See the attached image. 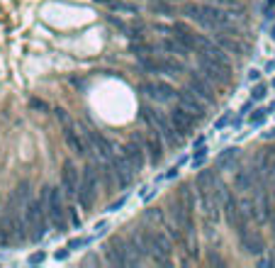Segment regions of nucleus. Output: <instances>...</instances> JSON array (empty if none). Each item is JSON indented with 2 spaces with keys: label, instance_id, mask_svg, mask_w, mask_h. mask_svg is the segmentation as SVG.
Listing matches in <instances>:
<instances>
[{
  "label": "nucleus",
  "instance_id": "40",
  "mask_svg": "<svg viewBox=\"0 0 275 268\" xmlns=\"http://www.w3.org/2000/svg\"><path fill=\"white\" fill-rule=\"evenodd\" d=\"M54 259H56V261H68V259H71V249L66 246V249L56 251V254H54Z\"/></svg>",
  "mask_w": 275,
  "mask_h": 268
},
{
  "label": "nucleus",
  "instance_id": "37",
  "mask_svg": "<svg viewBox=\"0 0 275 268\" xmlns=\"http://www.w3.org/2000/svg\"><path fill=\"white\" fill-rule=\"evenodd\" d=\"M29 107L37 110V112H49V105H47L44 100H39V98H32V100H29Z\"/></svg>",
  "mask_w": 275,
  "mask_h": 268
},
{
  "label": "nucleus",
  "instance_id": "9",
  "mask_svg": "<svg viewBox=\"0 0 275 268\" xmlns=\"http://www.w3.org/2000/svg\"><path fill=\"white\" fill-rule=\"evenodd\" d=\"M197 66H200V73H202L207 81H212V83H229L231 68L221 66L220 61L210 59L207 54H197Z\"/></svg>",
  "mask_w": 275,
  "mask_h": 268
},
{
  "label": "nucleus",
  "instance_id": "11",
  "mask_svg": "<svg viewBox=\"0 0 275 268\" xmlns=\"http://www.w3.org/2000/svg\"><path fill=\"white\" fill-rule=\"evenodd\" d=\"M83 134H85L88 144L98 151V156H100L103 161H108L112 154H114V144H112V142L105 137V134H103V132H98L95 127H83Z\"/></svg>",
  "mask_w": 275,
  "mask_h": 268
},
{
  "label": "nucleus",
  "instance_id": "14",
  "mask_svg": "<svg viewBox=\"0 0 275 268\" xmlns=\"http://www.w3.org/2000/svg\"><path fill=\"white\" fill-rule=\"evenodd\" d=\"M108 163L112 166V171H114V176H117V183H119V188L122 190H127V188H132V183H134V168L129 166V161L119 154H112L110 159H108Z\"/></svg>",
  "mask_w": 275,
  "mask_h": 268
},
{
  "label": "nucleus",
  "instance_id": "5",
  "mask_svg": "<svg viewBox=\"0 0 275 268\" xmlns=\"http://www.w3.org/2000/svg\"><path fill=\"white\" fill-rule=\"evenodd\" d=\"M25 222L32 229V237L29 241H42L47 237V229H49V214H47V203L44 198L39 200H29L25 205Z\"/></svg>",
  "mask_w": 275,
  "mask_h": 268
},
{
  "label": "nucleus",
  "instance_id": "38",
  "mask_svg": "<svg viewBox=\"0 0 275 268\" xmlns=\"http://www.w3.org/2000/svg\"><path fill=\"white\" fill-rule=\"evenodd\" d=\"M47 261V251H34V254H29V259H27V264H44Z\"/></svg>",
  "mask_w": 275,
  "mask_h": 268
},
{
  "label": "nucleus",
  "instance_id": "1",
  "mask_svg": "<svg viewBox=\"0 0 275 268\" xmlns=\"http://www.w3.org/2000/svg\"><path fill=\"white\" fill-rule=\"evenodd\" d=\"M183 15H185V17H190V20H195L197 25H202V27L215 30V32L224 30V27H229V25H231L229 12L220 10L215 2H185Z\"/></svg>",
  "mask_w": 275,
  "mask_h": 268
},
{
  "label": "nucleus",
  "instance_id": "17",
  "mask_svg": "<svg viewBox=\"0 0 275 268\" xmlns=\"http://www.w3.org/2000/svg\"><path fill=\"white\" fill-rule=\"evenodd\" d=\"M63 139H66V144L71 147L73 154H78V156H88V139H85V134H78V127L68 119V122H63Z\"/></svg>",
  "mask_w": 275,
  "mask_h": 268
},
{
  "label": "nucleus",
  "instance_id": "42",
  "mask_svg": "<svg viewBox=\"0 0 275 268\" xmlns=\"http://www.w3.org/2000/svg\"><path fill=\"white\" fill-rule=\"evenodd\" d=\"M54 115H56V117H58V122H61V124H63V122H68V119H71V117H68V112H66V110H63V107H56V110H54Z\"/></svg>",
  "mask_w": 275,
  "mask_h": 268
},
{
  "label": "nucleus",
  "instance_id": "7",
  "mask_svg": "<svg viewBox=\"0 0 275 268\" xmlns=\"http://www.w3.org/2000/svg\"><path fill=\"white\" fill-rule=\"evenodd\" d=\"M221 203H224V217H226V224L241 237V234H246L248 232V219L246 212L241 210V203L231 195V193H224V198H221Z\"/></svg>",
  "mask_w": 275,
  "mask_h": 268
},
{
  "label": "nucleus",
  "instance_id": "8",
  "mask_svg": "<svg viewBox=\"0 0 275 268\" xmlns=\"http://www.w3.org/2000/svg\"><path fill=\"white\" fill-rule=\"evenodd\" d=\"M103 251H105V259H108L110 266H137V259L132 256L124 237H112L103 246Z\"/></svg>",
  "mask_w": 275,
  "mask_h": 268
},
{
  "label": "nucleus",
  "instance_id": "15",
  "mask_svg": "<svg viewBox=\"0 0 275 268\" xmlns=\"http://www.w3.org/2000/svg\"><path fill=\"white\" fill-rule=\"evenodd\" d=\"M170 122H173V127L178 129V134L185 139V137H190L195 132V127H197V122L200 117H195L193 112H188L185 107H175V110H170Z\"/></svg>",
  "mask_w": 275,
  "mask_h": 268
},
{
  "label": "nucleus",
  "instance_id": "28",
  "mask_svg": "<svg viewBox=\"0 0 275 268\" xmlns=\"http://www.w3.org/2000/svg\"><path fill=\"white\" fill-rule=\"evenodd\" d=\"M149 10L151 12H156V15H175V7H173V2L170 0H151L149 2Z\"/></svg>",
  "mask_w": 275,
  "mask_h": 268
},
{
  "label": "nucleus",
  "instance_id": "50",
  "mask_svg": "<svg viewBox=\"0 0 275 268\" xmlns=\"http://www.w3.org/2000/svg\"><path fill=\"white\" fill-rule=\"evenodd\" d=\"M271 86H273V88H275V78H273V81H271Z\"/></svg>",
  "mask_w": 275,
  "mask_h": 268
},
{
  "label": "nucleus",
  "instance_id": "45",
  "mask_svg": "<svg viewBox=\"0 0 275 268\" xmlns=\"http://www.w3.org/2000/svg\"><path fill=\"white\" fill-rule=\"evenodd\" d=\"M200 147H205V137H197L193 142V149H200Z\"/></svg>",
  "mask_w": 275,
  "mask_h": 268
},
{
  "label": "nucleus",
  "instance_id": "47",
  "mask_svg": "<svg viewBox=\"0 0 275 268\" xmlns=\"http://www.w3.org/2000/svg\"><path fill=\"white\" fill-rule=\"evenodd\" d=\"M263 137H266V139H275V129H273V132H266Z\"/></svg>",
  "mask_w": 275,
  "mask_h": 268
},
{
  "label": "nucleus",
  "instance_id": "41",
  "mask_svg": "<svg viewBox=\"0 0 275 268\" xmlns=\"http://www.w3.org/2000/svg\"><path fill=\"white\" fill-rule=\"evenodd\" d=\"M124 203H127V195H124V198H119L117 203H110V205H108V212H117L119 208H124Z\"/></svg>",
  "mask_w": 275,
  "mask_h": 268
},
{
  "label": "nucleus",
  "instance_id": "12",
  "mask_svg": "<svg viewBox=\"0 0 275 268\" xmlns=\"http://www.w3.org/2000/svg\"><path fill=\"white\" fill-rule=\"evenodd\" d=\"M139 90H141L146 98L156 100V103H168V100H173L175 93H178V90L173 88L170 83H165V81H146V83L139 86Z\"/></svg>",
  "mask_w": 275,
  "mask_h": 268
},
{
  "label": "nucleus",
  "instance_id": "30",
  "mask_svg": "<svg viewBox=\"0 0 275 268\" xmlns=\"http://www.w3.org/2000/svg\"><path fill=\"white\" fill-rule=\"evenodd\" d=\"M161 63H164V73H168V76H180V73H185V66H183L180 61L170 59V56L161 59Z\"/></svg>",
  "mask_w": 275,
  "mask_h": 268
},
{
  "label": "nucleus",
  "instance_id": "6",
  "mask_svg": "<svg viewBox=\"0 0 275 268\" xmlns=\"http://www.w3.org/2000/svg\"><path fill=\"white\" fill-rule=\"evenodd\" d=\"M98 188H100V173L93 163H88L81 173V185H78V205L83 210H93L95 198H98Z\"/></svg>",
  "mask_w": 275,
  "mask_h": 268
},
{
  "label": "nucleus",
  "instance_id": "19",
  "mask_svg": "<svg viewBox=\"0 0 275 268\" xmlns=\"http://www.w3.org/2000/svg\"><path fill=\"white\" fill-rule=\"evenodd\" d=\"M239 244H241V249H244L246 254H251V256H258V254L266 251V244H263L261 232H251V229H248L246 234L239 237Z\"/></svg>",
  "mask_w": 275,
  "mask_h": 268
},
{
  "label": "nucleus",
  "instance_id": "3",
  "mask_svg": "<svg viewBox=\"0 0 275 268\" xmlns=\"http://www.w3.org/2000/svg\"><path fill=\"white\" fill-rule=\"evenodd\" d=\"M139 117L144 119V122H149L151 124V129H156V134L164 139L168 147H183V137L178 134V129L173 127V122H170V117H165V115H161L159 110H149V107H141L139 110Z\"/></svg>",
  "mask_w": 275,
  "mask_h": 268
},
{
  "label": "nucleus",
  "instance_id": "52",
  "mask_svg": "<svg viewBox=\"0 0 275 268\" xmlns=\"http://www.w3.org/2000/svg\"><path fill=\"white\" fill-rule=\"evenodd\" d=\"M268 2H273V5H275V0H268Z\"/></svg>",
  "mask_w": 275,
  "mask_h": 268
},
{
  "label": "nucleus",
  "instance_id": "25",
  "mask_svg": "<svg viewBox=\"0 0 275 268\" xmlns=\"http://www.w3.org/2000/svg\"><path fill=\"white\" fill-rule=\"evenodd\" d=\"M161 49L168 52V54H173V56H180V59H185V56L190 54V49H188L185 44H180L175 37H173V39H164V42H161Z\"/></svg>",
  "mask_w": 275,
  "mask_h": 268
},
{
  "label": "nucleus",
  "instance_id": "10",
  "mask_svg": "<svg viewBox=\"0 0 275 268\" xmlns=\"http://www.w3.org/2000/svg\"><path fill=\"white\" fill-rule=\"evenodd\" d=\"M122 156L129 161V166L134 168V173L144 171V166H146V149H144V142L139 139L137 134L122 147Z\"/></svg>",
  "mask_w": 275,
  "mask_h": 268
},
{
  "label": "nucleus",
  "instance_id": "2",
  "mask_svg": "<svg viewBox=\"0 0 275 268\" xmlns=\"http://www.w3.org/2000/svg\"><path fill=\"white\" fill-rule=\"evenodd\" d=\"M139 237L146 246V254H149V261L154 264H161V266H170L173 264V246L170 241L165 239V229H159L156 224H149V227H139Z\"/></svg>",
  "mask_w": 275,
  "mask_h": 268
},
{
  "label": "nucleus",
  "instance_id": "51",
  "mask_svg": "<svg viewBox=\"0 0 275 268\" xmlns=\"http://www.w3.org/2000/svg\"><path fill=\"white\" fill-rule=\"evenodd\" d=\"M170 2H183V0H170Z\"/></svg>",
  "mask_w": 275,
  "mask_h": 268
},
{
  "label": "nucleus",
  "instance_id": "49",
  "mask_svg": "<svg viewBox=\"0 0 275 268\" xmlns=\"http://www.w3.org/2000/svg\"><path fill=\"white\" fill-rule=\"evenodd\" d=\"M268 112H275V100L271 103V105H268Z\"/></svg>",
  "mask_w": 275,
  "mask_h": 268
},
{
  "label": "nucleus",
  "instance_id": "46",
  "mask_svg": "<svg viewBox=\"0 0 275 268\" xmlns=\"http://www.w3.org/2000/svg\"><path fill=\"white\" fill-rule=\"evenodd\" d=\"M273 71H275V61H271V63L266 66V73H273Z\"/></svg>",
  "mask_w": 275,
  "mask_h": 268
},
{
  "label": "nucleus",
  "instance_id": "39",
  "mask_svg": "<svg viewBox=\"0 0 275 268\" xmlns=\"http://www.w3.org/2000/svg\"><path fill=\"white\" fill-rule=\"evenodd\" d=\"M226 124H231V115H229V112H224V115H221V117L215 122V132H221Z\"/></svg>",
  "mask_w": 275,
  "mask_h": 268
},
{
  "label": "nucleus",
  "instance_id": "35",
  "mask_svg": "<svg viewBox=\"0 0 275 268\" xmlns=\"http://www.w3.org/2000/svg\"><path fill=\"white\" fill-rule=\"evenodd\" d=\"M266 95H268V86H266V83H258L256 88L251 90V100H253V103H258V100H263Z\"/></svg>",
  "mask_w": 275,
  "mask_h": 268
},
{
  "label": "nucleus",
  "instance_id": "36",
  "mask_svg": "<svg viewBox=\"0 0 275 268\" xmlns=\"http://www.w3.org/2000/svg\"><path fill=\"white\" fill-rule=\"evenodd\" d=\"M66 212H68V222H71L76 229H81V227H83V217L76 212V208H66Z\"/></svg>",
  "mask_w": 275,
  "mask_h": 268
},
{
  "label": "nucleus",
  "instance_id": "24",
  "mask_svg": "<svg viewBox=\"0 0 275 268\" xmlns=\"http://www.w3.org/2000/svg\"><path fill=\"white\" fill-rule=\"evenodd\" d=\"M137 63L141 71H146V73H164V63L161 59H156V54H151V56H137Z\"/></svg>",
  "mask_w": 275,
  "mask_h": 268
},
{
  "label": "nucleus",
  "instance_id": "16",
  "mask_svg": "<svg viewBox=\"0 0 275 268\" xmlns=\"http://www.w3.org/2000/svg\"><path fill=\"white\" fill-rule=\"evenodd\" d=\"M175 98H178V105L180 107H185L188 112H193L195 117H205L207 115V103L200 98V95H195L190 88H183V90H178L175 93Z\"/></svg>",
  "mask_w": 275,
  "mask_h": 268
},
{
  "label": "nucleus",
  "instance_id": "13",
  "mask_svg": "<svg viewBox=\"0 0 275 268\" xmlns=\"http://www.w3.org/2000/svg\"><path fill=\"white\" fill-rule=\"evenodd\" d=\"M81 173H83V171L76 168V163H73V161H66V163H63V168H61V190H63L71 200H76V198H78Z\"/></svg>",
  "mask_w": 275,
  "mask_h": 268
},
{
  "label": "nucleus",
  "instance_id": "43",
  "mask_svg": "<svg viewBox=\"0 0 275 268\" xmlns=\"http://www.w3.org/2000/svg\"><path fill=\"white\" fill-rule=\"evenodd\" d=\"M178 176V166H173V168H168L164 176H159V180H170V178H175Z\"/></svg>",
  "mask_w": 275,
  "mask_h": 268
},
{
  "label": "nucleus",
  "instance_id": "26",
  "mask_svg": "<svg viewBox=\"0 0 275 268\" xmlns=\"http://www.w3.org/2000/svg\"><path fill=\"white\" fill-rule=\"evenodd\" d=\"M241 208H244V212H246L248 219H256V222H261L263 219V214H261V203H258V198H251V195H246L244 200H241Z\"/></svg>",
  "mask_w": 275,
  "mask_h": 268
},
{
  "label": "nucleus",
  "instance_id": "29",
  "mask_svg": "<svg viewBox=\"0 0 275 268\" xmlns=\"http://www.w3.org/2000/svg\"><path fill=\"white\" fill-rule=\"evenodd\" d=\"M108 7L114 10V12H124V15H137V5L132 2H124V0H105Z\"/></svg>",
  "mask_w": 275,
  "mask_h": 268
},
{
  "label": "nucleus",
  "instance_id": "44",
  "mask_svg": "<svg viewBox=\"0 0 275 268\" xmlns=\"http://www.w3.org/2000/svg\"><path fill=\"white\" fill-rule=\"evenodd\" d=\"M258 78H261V71H256V68H253V71L248 73V81L253 83V81H258Z\"/></svg>",
  "mask_w": 275,
  "mask_h": 268
},
{
  "label": "nucleus",
  "instance_id": "4",
  "mask_svg": "<svg viewBox=\"0 0 275 268\" xmlns=\"http://www.w3.org/2000/svg\"><path fill=\"white\" fill-rule=\"evenodd\" d=\"M44 203H47V214H49V224L54 227L58 234H63L68 229V212H66V205H63V195L58 188H44L42 195Z\"/></svg>",
  "mask_w": 275,
  "mask_h": 268
},
{
  "label": "nucleus",
  "instance_id": "23",
  "mask_svg": "<svg viewBox=\"0 0 275 268\" xmlns=\"http://www.w3.org/2000/svg\"><path fill=\"white\" fill-rule=\"evenodd\" d=\"M236 156H239V149H236V147H226L221 154L215 156V166H217V168H234Z\"/></svg>",
  "mask_w": 275,
  "mask_h": 268
},
{
  "label": "nucleus",
  "instance_id": "48",
  "mask_svg": "<svg viewBox=\"0 0 275 268\" xmlns=\"http://www.w3.org/2000/svg\"><path fill=\"white\" fill-rule=\"evenodd\" d=\"M268 32H271V39H273V42H275V22H273V25H271V30H268Z\"/></svg>",
  "mask_w": 275,
  "mask_h": 268
},
{
  "label": "nucleus",
  "instance_id": "20",
  "mask_svg": "<svg viewBox=\"0 0 275 268\" xmlns=\"http://www.w3.org/2000/svg\"><path fill=\"white\" fill-rule=\"evenodd\" d=\"M144 142V149L149 154V159H151V163L156 166V163H161V159H164V151H161V137L156 134V137H146V139H141Z\"/></svg>",
  "mask_w": 275,
  "mask_h": 268
},
{
  "label": "nucleus",
  "instance_id": "27",
  "mask_svg": "<svg viewBox=\"0 0 275 268\" xmlns=\"http://www.w3.org/2000/svg\"><path fill=\"white\" fill-rule=\"evenodd\" d=\"M129 52H132L134 56H151V54H156V52H159V47H156V44H151V42H141V39H137V44H132V47H129Z\"/></svg>",
  "mask_w": 275,
  "mask_h": 268
},
{
  "label": "nucleus",
  "instance_id": "18",
  "mask_svg": "<svg viewBox=\"0 0 275 268\" xmlns=\"http://www.w3.org/2000/svg\"><path fill=\"white\" fill-rule=\"evenodd\" d=\"M188 88L193 90L195 95H200L205 103H217V93L212 88V81H207L202 73H190V78H188Z\"/></svg>",
  "mask_w": 275,
  "mask_h": 268
},
{
  "label": "nucleus",
  "instance_id": "33",
  "mask_svg": "<svg viewBox=\"0 0 275 268\" xmlns=\"http://www.w3.org/2000/svg\"><path fill=\"white\" fill-rule=\"evenodd\" d=\"M129 39H141L144 37V25L141 22H132V25H127V32H124Z\"/></svg>",
  "mask_w": 275,
  "mask_h": 268
},
{
  "label": "nucleus",
  "instance_id": "34",
  "mask_svg": "<svg viewBox=\"0 0 275 268\" xmlns=\"http://www.w3.org/2000/svg\"><path fill=\"white\" fill-rule=\"evenodd\" d=\"M93 239H95V237H78V239H71V241H68V249H71V251H76V249H85V246H90V244H93Z\"/></svg>",
  "mask_w": 275,
  "mask_h": 268
},
{
  "label": "nucleus",
  "instance_id": "22",
  "mask_svg": "<svg viewBox=\"0 0 275 268\" xmlns=\"http://www.w3.org/2000/svg\"><path fill=\"white\" fill-rule=\"evenodd\" d=\"M217 42H220L221 49H226V52H231V54H236V56H241V54H244L241 42H239L236 37H229V32L217 30Z\"/></svg>",
  "mask_w": 275,
  "mask_h": 268
},
{
  "label": "nucleus",
  "instance_id": "21",
  "mask_svg": "<svg viewBox=\"0 0 275 268\" xmlns=\"http://www.w3.org/2000/svg\"><path fill=\"white\" fill-rule=\"evenodd\" d=\"M234 185H236V190H244V193H251V190L258 193V183H256L253 171H239L234 178Z\"/></svg>",
  "mask_w": 275,
  "mask_h": 268
},
{
  "label": "nucleus",
  "instance_id": "32",
  "mask_svg": "<svg viewBox=\"0 0 275 268\" xmlns=\"http://www.w3.org/2000/svg\"><path fill=\"white\" fill-rule=\"evenodd\" d=\"M268 115H271L268 110H253V115L248 117V124H251L253 129H256V127H263L266 119H268Z\"/></svg>",
  "mask_w": 275,
  "mask_h": 268
},
{
  "label": "nucleus",
  "instance_id": "31",
  "mask_svg": "<svg viewBox=\"0 0 275 268\" xmlns=\"http://www.w3.org/2000/svg\"><path fill=\"white\" fill-rule=\"evenodd\" d=\"M29 195H32V190H29V180H20V183H17V190H15V195H12V198H15L20 205H27Z\"/></svg>",
  "mask_w": 275,
  "mask_h": 268
}]
</instances>
